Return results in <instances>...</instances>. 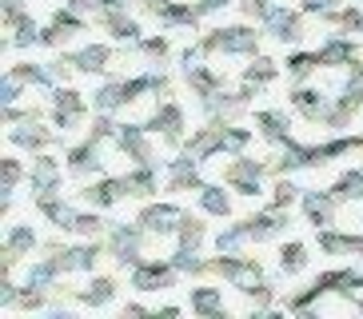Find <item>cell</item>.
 Wrapping results in <instances>:
<instances>
[{"label": "cell", "instance_id": "obj_1", "mask_svg": "<svg viewBox=\"0 0 363 319\" xmlns=\"http://www.w3.org/2000/svg\"><path fill=\"white\" fill-rule=\"evenodd\" d=\"M200 48H203V56H216V52H224V56H256L259 32H252L247 24H235V28H212L200 40Z\"/></svg>", "mask_w": 363, "mask_h": 319}, {"label": "cell", "instance_id": "obj_2", "mask_svg": "<svg viewBox=\"0 0 363 319\" xmlns=\"http://www.w3.org/2000/svg\"><path fill=\"white\" fill-rule=\"evenodd\" d=\"M144 223H112V228H108V255H112V259H116L120 267H136L140 259H144V252H140V247H144Z\"/></svg>", "mask_w": 363, "mask_h": 319}, {"label": "cell", "instance_id": "obj_3", "mask_svg": "<svg viewBox=\"0 0 363 319\" xmlns=\"http://www.w3.org/2000/svg\"><path fill=\"white\" fill-rule=\"evenodd\" d=\"M267 176V164L264 160H252V156H240L224 168V184L235 191V196H259V180Z\"/></svg>", "mask_w": 363, "mask_h": 319}, {"label": "cell", "instance_id": "obj_4", "mask_svg": "<svg viewBox=\"0 0 363 319\" xmlns=\"http://www.w3.org/2000/svg\"><path fill=\"white\" fill-rule=\"evenodd\" d=\"M132 287L136 291H168V287H176V279H180V272H176V264H164V259H140L136 267H132Z\"/></svg>", "mask_w": 363, "mask_h": 319}, {"label": "cell", "instance_id": "obj_5", "mask_svg": "<svg viewBox=\"0 0 363 319\" xmlns=\"http://www.w3.org/2000/svg\"><path fill=\"white\" fill-rule=\"evenodd\" d=\"M84 96L76 92V88H56L52 92V120L56 128H65V132H72V128L84 124Z\"/></svg>", "mask_w": 363, "mask_h": 319}, {"label": "cell", "instance_id": "obj_6", "mask_svg": "<svg viewBox=\"0 0 363 319\" xmlns=\"http://www.w3.org/2000/svg\"><path fill=\"white\" fill-rule=\"evenodd\" d=\"M144 128H148V132H164V144H168V148H180L184 144V108L176 104V100H164V104L156 108V116Z\"/></svg>", "mask_w": 363, "mask_h": 319}, {"label": "cell", "instance_id": "obj_7", "mask_svg": "<svg viewBox=\"0 0 363 319\" xmlns=\"http://www.w3.org/2000/svg\"><path fill=\"white\" fill-rule=\"evenodd\" d=\"M136 220L144 223V232L148 235H176L184 212L176 208V203H148V208H140Z\"/></svg>", "mask_w": 363, "mask_h": 319}, {"label": "cell", "instance_id": "obj_8", "mask_svg": "<svg viewBox=\"0 0 363 319\" xmlns=\"http://www.w3.org/2000/svg\"><path fill=\"white\" fill-rule=\"evenodd\" d=\"M264 24L272 28V36H276L279 44H299L303 32H308L303 28V16H299V12H288L284 4H272V12L264 16Z\"/></svg>", "mask_w": 363, "mask_h": 319}, {"label": "cell", "instance_id": "obj_9", "mask_svg": "<svg viewBox=\"0 0 363 319\" xmlns=\"http://www.w3.org/2000/svg\"><path fill=\"white\" fill-rule=\"evenodd\" d=\"M60 176H65V168H60V160L48 156V152H40V156L33 160V168H28V188H33V196H44V191H56L60 188Z\"/></svg>", "mask_w": 363, "mask_h": 319}, {"label": "cell", "instance_id": "obj_10", "mask_svg": "<svg viewBox=\"0 0 363 319\" xmlns=\"http://www.w3.org/2000/svg\"><path fill=\"white\" fill-rule=\"evenodd\" d=\"M224 128L228 124H208V128H196L192 140L184 144V152L196 160V164H203V160H212L216 152H224Z\"/></svg>", "mask_w": 363, "mask_h": 319}, {"label": "cell", "instance_id": "obj_11", "mask_svg": "<svg viewBox=\"0 0 363 319\" xmlns=\"http://www.w3.org/2000/svg\"><path fill=\"white\" fill-rule=\"evenodd\" d=\"M116 144L132 164H152V144H148V128L144 124H120Z\"/></svg>", "mask_w": 363, "mask_h": 319}, {"label": "cell", "instance_id": "obj_12", "mask_svg": "<svg viewBox=\"0 0 363 319\" xmlns=\"http://www.w3.org/2000/svg\"><path fill=\"white\" fill-rule=\"evenodd\" d=\"M335 208H340V200L331 191H303V216H308V223L315 232L335 223Z\"/></svg>", "mask_w": 363, "mask_h": 319}, {"label": "cell", "instance_id": "obj_13", "mask_svg": "<svg viewBox=\"0 0 363 319\" xmlns=\"http://www.w3.org/2000/svg\"><path fill=\"white\" fill-rule=\"evenodd\" d=\"M247 235L256 240V244H264V240H276L284 228H288V212L284 208H267V212H256V216H247Z\"/></svg>", "mask_w": 363, "mask_h": 319}, {"label": "cell", "instance_id": "obj_14", "mask_svg": "<svg viewBox=\"0 0 363 319\" xmlns=\"http://www.w3.org/2000/svg\"><path fill=\"white\" fill-rule=\"evenodd\" d=\"M276 76H279V64L276 60H267V56H256V60L247 64V72H244V100L252 104V96H259L267 84H276Z\"/></svg>", "mask_w": 363, "mask_h": 319}, {"label": "cell", "instance_id": "obj_15", "mask_svg": "<svg viewBox=\"0 0 363 319\" xmlns=\"http://www.w3.org/2000/svg\"><path fill=\"white\" fill-rule=\"evenodd\" d=\"M9 140L16 144V148L44 152V148H48V144L56 140V132H48V128H40V124H36V116H28V120H21V124H12Z\"/></svg>", "mask_w": 363, "mask_h": 319}, {"label": "cell", "instance_id": "obj_16", "mask_svg": "<svg viewBox=\"0 0 363 319\" xmlns=\"http://www.w3.org/2000/svg\"><path fill=\"white\" fill-rule=\"evenodd\" d=\"M36 212H40L48 223H56L60 232H76V216H80V212H72V208H68V203L60 200L56 191H44V196H36Z\"/></svg>", "mask_w": 363, "mask_h": 319}, {"label": "cell", "instance_id": "obj_17", "mask_svg": "<svg viewBox=\"0 0 363 319\" xmlns=\"http://www.w3.org/2000/svg\"><path fill=\"white\" fill-rule=\"evenodd\" d=\"M323 60V68H340V64H355V56H359V48H355L352 36H340V32H331L328 40L315 48Z\"/></svg>", "mask_w": 363, "mask_h": 319}, {"label": "cell", "instance_id": "obj_18", "mask_svg": "<svg viewBox=\"0 0 363 319\" xmlns=\"http://www.w3.org/2000/svg\"><path fill=\"white\" fill-rule=\"evenodd\" d=\"M256 128H259V136H264L267 144H288L291 140V120H288V112H279V108L256 112Z\"/></svg>", "mask_w": 363, "mask_h": 319}, {"label": "cell", "instance_id": "obj_19", "mask_svg": "<svg viewBox=\"0 0 363 319\" xmlns=\"http://www.w3.org/2000/svg\"><path fill=\"white\" fill-rule=\"evenodd\" d=\"M128 191H124V176H100L96 184H88L84 188V200L96 203V208H116Z\"/></svg>", "mask_w": 363, "mask_h": 319}, {"label": "cell", "instance_id": "obj_20", "mask_svg": "<svg viewBox=\"0 0 363 319\" xmlns=\"http://www.w3.org/2000/svg\"><path fill=\"white\" fill-rule=\"evenodd\" d=\"M168 188H172V191H192V188L200 191V188H203L200 164H196L188 152H184L180 160H172V164H168Z\"/></svg>", "mask_w": 363, "mask_h": 319}, {"label": "cell", "instance_id": "obj_21", "mask_svg": "<svg viewBox=\"0 0 363 319\" xmlns=\"http://www.w3.org/2000/svg\"><path fill=\"white\" fill-rule=\"evenodd\" d=\"M100 240L96 244H80V247H60L56 252V259H60V267H65V276L68 272H96V259H100Z\"/></svg>", "mask_w": 363, "mask_h": 319}, {"label": "cell", "instance_id": "obj_22", "mask_svg": "<svg viewBox=\"0 0 363 319\" xmlns=\"http://www.w3.org/2000/svg\"><path fill=\"white\" fill-rule=\"evenodd\" d=\"M92 172H100V144L88 136L84 144H76V148L68 152V176L84 180V176H92Z\"/></svg>", "mask_w": 363, "mask_h": 319}, {"label": "cell", "instance_id": "obj_23", "mask_svg": "<svg viewBox=\"0 0 363 319\" xmlns=\"http://www.w3.org/2000/svg\"><path fill=\"white\" fill-rule=\"evenodd\" d=\"M65 56L76 64V72H84V76H96L112 64V48H108V44H88L80 52H65Z\"/></svg>", "mask_w": 363, "mask_h": 319}, {"label": "cell", "instance_id": "obj_24", "mask_svg": "<svg viewBox=\"0 0 363 319\" xmlns=\"http://www.w3.org/2000/svg\"><path fill=\"white\" fill-rule=\"evenodd\" d=\"M36 244H40V240H36V232L28 228V223H12L9 235H4V259L16 264V259H24V255H33Z\"/></svg>", "mask_w": 363, "mask_h": 319}, {"label": "cell", "instance_id": "obj_25", "mask_svg": "<svg viewBox=\"0 0 363 319\" xmlns=\"http://www.w3.org/2000/svg\"><path fill=\"white\" fill-rule=\"evenodd\" d=\"M116 287H120V284H116L112 276H92L84 291H76V299H80L84 308H108V303L116 299Z\"/></svg>", "mask_w": 363, "mask_h": 319}, {"label": "cell", "instance_id": "obj_26", "mask_svg": "<svg viewBox=\"0 0 363 319\" xmlns=\"http://www.w3.org/2000/svg\"><path fill=\"white\" fill-rule=\"evenodd\" d=\"M184 76H188L192 96H200V100H208V96H216L220 88H224V80H220L208 64H184Z\"/></svg>", "mask_w": 363, "mask_h": 319}, {"label": "cell", "instance_id": "obj_27", "mask_svg": "<svg viewBox=\"0 0 363 319\" xmlns=\"http://www.w3.org/2000/svg\"><path fill=\"white\" fill-rule=\"evenodd\" d=\"M291 108H296L308 124H315V120H323V112H328V100H323V92H315V88H308V84H299L296 92H291Z\"/></svg>", "mask_w": 363, "mask_h": 319}, {"label": "cell", "instance_id": "obj_28", "mask_svg": "<svg viewBox=\"0 0 363 319\" xmlns=\"http://www.w3.org/2000/svg\"><path fill=\"white\" fill-rule=\"evenodd\" d=\"M156 188H160V180H156V168H152V164H136V168L124 176V191H128V196H140V200H144V196H152Z\"/></svg>", "mask_w": 363, "mask_h": 319}, {"label": "cell", "instance_id": "obj_29", "mask_svg": "<svg viewBox=\"0 0 363 319\" xmlns=\"http://www.w3.org/2000/svg\"><path fill=\"white\" fill-rule=\"evenodd\" d=\"M96 16H100V24L112 32V40H140V24L132 21L128 12H104L100 9Z\"/></svg>", "mask_w": 363, "mask_h": 319}, {"label": "cell", "instance_id": "obj_30", "mask_svg": "<svg viewBox=\"0 0 363 319\" xmlns=\"http://www.w3.org/2000/svg\"><path fill=\"white\" fill-rule=\"evenodd\" d=\"M196 196H200V208L208 216H220V220H224V216H232V196H228L220 184H203Z\"/></svg>", "mask_w": 363, "mask_h": 319}, {"label": "cell", "instance_id": "obj_31", "mask_svg": "<svg viewBox=\"0 0 363 319\" xmlns=\"http://www.w3.org/2000/svg\"><path fill=\"white\" fill-rule=\"evenodd\" d=\"M192 311L196 315H224V296L220 287H192Z\"/></svg>", "mask_w": 363, "mask_h": 319}, {"label": "cell", "instance_id": "obj_32", "mask_svg": "<svg viewBox=\"0 0 363 319\" xmlns=\"http://www.w3.org/2000/svg\"><path fill=\"white\" fill-rule=\"evenodd\" d=\"M303 267H308V244L288 240V244L279 247V272H284V276H299Z\"/></svg>", "mask_w": 363, "mask_h": 319}, {"label": "cell", "instance_id": "obj_33", "mask_svg": "<svg viewBox=\"0 0 363 319\" xmlns=\"http://www.w3.org/2000/svg\"><path fill=\"white\" fill-rule=\"evenodd\" d=\"M172 264H176V272L180 276H212V259H200V252H188V247H176V255H172Z\"/></svg>", "mask_w": 363, "mask_h": 319}, {"label": "cell", "instance_id": "obj_34", "mask_svg": "<svg viewBox=\"0 0 363 319\" xmlns=\"http://www.w3.org/2000/svg\"><path fill=\"white\" fill-rule=\"evenodd\" d=\"M176 240H180V247H188V252H200L203 240H208V228H203V223L196 220V216L184 212L180 228H176Z\"/></svg>", "mask_w": 363, "mask_h": 319}, {"label": "cell", "instance_id": "obj_35", "mask_svg": "<svg viewBox=\"0 0 363 319\" xmlns=\"http://www.w3.org/2000/svg\"><path fill=\"white\" fill-rule=\"evenodd\" d=\"M196 16H200V9H196V4H176V0H172V4L160 12V16H156V21H160L164 28H192Z\"/></svg>", "mask_w": 363, "mask_h": 319}, {"label": "cell", "instance_id": "obj_36", "mask_svg": "<svg viewBox=\"0 0 363 319\" xmlns=\"http://www.w3.org/2000/svg\"><path fill=\"white\" fill-rule=\"evenodd\" d=\"M331 196L340 203H347V200H363V172L355 168V172H343L340 180L331 184Z\"/></svg>", "mask_w": 363, "mask_h": 319}, {"label": "cell", "instance_id": "obj_37", "mask_svg": "<svg viewBox=\"0 0 363 319\" xmlns=\"http://www.w3.org/2000/svg\"><path fill=\"white\" fill-rule=\"evenodd\" d=\"M355 108H359V104H352V100L343 96V100H335V104H328V112H323V120H320V124H328L331 132H343V128L352 124Z\"/></svg>", "mask_w": 363, "mask_h": 319}, {"label": "cell", "instance_id": "obj_38", "mask_svg": "<svg viewBox=\"0 0 363 319\" xmlns=\"http://www.w3.org/2000/svg\"><path fill=\"white\" fill-rule=\"evenodd\" d=\"M128 104L124 96V80H108L104 88H96V112H116V108Z\"/></svg>", "mask_w": 363, "mask_h": 319}, {"label": "cell", "instance_id": "obj_39", "mask_svg": "<svg viewBox=\"0 0 363 319\" xmlns=\"http://www.w3.org/2000/svg\"><path fill=\"white\" fill-rule=\"evenodd\" d=\"M247 223L240 220V223H232V228H224V232L216 235V252H244L247 247Z\"/></svg>", "mask_w": 363, "mask_h": 319}, {"label": "cell", "instance_id": "obj_40", "mask_svg": "<svg viewBox=\"0 0 363 319\" xmlns=\"http://www.w3.org/2000/svg\"><path fill=\"white\" fill-rule=\"evenodd\" d=\"M315 68H323L320 52H296V56H288V76L296 80V84H303Z\"/></svg>", "mask_w": 363, "mask_h": 319}, {"label": "cell", "instance_id": "obj_41", "mask_svg": "<svg viewBox=\"0 0 363 319\" xmlns=\"http://www.w3.org/2000/svg\"><path fill=\"white\" fill-rule=\"evenodd\" d=\"M12 76H21L24 84H36V88H52V68H48V64H16V68H12Z\"/></svg>", "mask_w": 363, "mask_h": 319}, {"label": "cell", "instance_id": "obj_42", "mask_svg": "<svg viewBox=\"0 0 363 319\" xmlns=\"http://www.w3.org/2000/svg\"><path fill=\"white\" fill-rule=\"evenodd\" d=\"M320 252L323 255H352V235L335 232V228H320Z\"/></svg>", "mask_w": 363, "mask_h": 319}, {"label": "cell", "instance_id": "obj_43", "mask_svg": "<svg viewBox=\"0 0 363 319\" xmlns=\"http://www.w3.org/2000/svg\"><path fill=\"white\" fill-rule=\"evenodd\" d=\"M12 28H16V36L9 40V48H33V44H40V28H36V21L28 16V12H24Z\"/></svg>", "mask_w": 363, "mask_h": 319}, {"label": "cell", "instance_id": "obj_44", "mask_svg": "<svg viewBox=\"0 0 363 319\" xmlns=\"http://www.w3.org/2000/svg\"><path fill=\"white\" fill-rule=\"evenodd\" d=\"M21 180H24L21 160H16V156H4V160H0V191H4V196H12Z\"/></svg>", "mask_w": 363, "mask_h": 319}, {"label": "cell", "instance_id": "obj_45", "mask_svg": "<svg viewBox=\"0 0 363 319\" xmlns=\"http://www.w3.org/2000/svg\"><path fill=\"white\" fill-rule=\"evenodd\" d=\"M120 132V124L112 120V112H100L96 120H92V128H88V136L96 140V144H104V140H112Z\"/></svg>", "mask_w": 363, "mask_h": 319}, {"label": "cell", "instance_id": "obj_46", "mask_svg": "<svg viewBox=\"0 0 363 319\" xmlns=\"http://www.w3.org/2000/svg\"><path fill=\"white\" fill-rule=\"evenodd\" d=\"M343 96H347L352 104L363 108V64L359 60L352 64V76H347V84H343Z\"/></svg>", "mask_w": 363, "mask_h": 319}, {"label": "cell", "instance_id": "obj_47", "mask_svg": "<svg viewBox=\"0 0 363 319\" xmlns=\"http://www.w3.org/2000/svg\"><path fill=\"white\" fill-rule=\"evenodd\" d=\"M240 291H244L256 308H267V303H272V284H267V279H252V284H244Z\"/></svg>", "mask_w": 363, "mask_h": 319}, {"label": "cell", "instance_id": "obj_48", "mask_svg": "<svg viewBox=\"0 0 363 319\" xmlns=\"http://www.w3.org/2000/svg\"><path fill=\"white\" fill-rule=\"evenodd\" d=\"M247 140H252V132L247 128H224V152H232V156H240V152L247 148Z\"/></svg>", "mask_w": 363, "mask_h": 319}, {"label": "cell", "instance_id": "obj_49", "mask_svg": "<svg viewBox=\"0 0 363 319\" xmlns=\"http://www.w3.org/2000/svg\"><path fill=\"white\" fill-rule=\"evenodd\" d=\"M76 232L88 235V240H100V232H104V220H100L96 212H80V216H76Z\"/></svg>", "mask_w": 363, "mask_h": 319}, {"label": "cell", "instance_id": "obj_50", "mask_svg": "<svg viewBox=\"0 0 363 319\" xmlns=\"http://www.w3.org/2000/svg\"><path fill=\"white\" fill-rule=\"evenodd\" d=\"M296 196H299V188L291 180H279L276 188H272V208H291L296 203Z\"/></svg>", "mask_w": 363, "mask_h": 319}, {"label": "cell", "instance_id": "obj_51", "mask_svg": "<svg viewBox=\"0 0 363 319\" xmlns=\"http://www.w3.org/2000/svg\"><path fill=\"white\" fill-rule=\"evenodd\" d=\"M136 48H140L144 56H148V60H156V64H160L164 56H168V40H164V36H148V40H140Z\"/></svg>", "mask_w": 363, "mask_h": 319}, {"label": "cell", "instance_id": "obj_52", "mask_svg": "<svg viewBox=\"0 0 363 319\" xmlns=\"http://www.w3.org/2000/svg\"><path fill=\"white\" fill-rule=\"evenodd\" d=\"M21 88H24V80L21 76H4V84H0V104H16L21 100Z\"/></svg>", "mask_w": 363, "mask_h": 319}, {"label": "cell", "instance_id": "obj_53", "mask_svg": "<svg viewBox=\"0 0 363 319\" xmlns=\"http://www.w3.org/2000/svg\"><path fill=\"white\" fill-rule=\"evenodd\" d=\"M340 28L363 32V12H359V9H343V12H340Z\"/></svg>", "mask_w": 363, "mask_h": 319}, {"label": "cell", "instance_id": "obj_54", "mask_svg": "<svg viewBox=\"0 0 363 319\" xmlns=\"http://www.w3.org/2000/svg\"><path fill=\"white\" fill-rule=\"evenodd\" d=\"M21 16H24V0H4V24L12 28Z\"/></svg>", "mask_w": 363, "mask_h": 319}, {"label": "cell", "instance_id": "obj_55", "mask_svg": "<svg viewBox=\"0 0 363 319\" xmlns=\"http://www.w3.org/2000/svg\"><path fill=\"white\" fill-rule=\"evenodd\" d=\"M72 12H80V16H88V12H100V0H65Z\"/></svg>", "mask_w": 363, "mask_h": 319}, {"label": "cell", "instance_id": "obj_56", "mask_svg": "<svg viewBox=\"0 0 363 319\" xmlns=\"http://www.w3.org/2000/svg\"><path fill=\"white\" fill-rule=\"evenodd\" d=\"M232 0H196V9H200V16L203 12H220V9H228Z\"/></svg>", "mask_w": 363, "mask_h": 319}, {"label": "cell", "instance_id": "obj_57", "mask_svg": "<svg viewBox=\"0 0 363 319\" xmlns=\"http://www.w3.org/2000/svg\"><path fill=\"white\" fill-rule=\"evenodd\" d=\"M328 9H331V0H303V12H320L323 16Z\"/></svg>", "mask_w": 363, "mask_h": 319}, {"label": "cell", "instance_id": "obj_58", "mask_svg": "<svg viewBox=\"0 0 363 319\" xmlns=\"http://www.w3.org/2000/svg\"><path fill=\"white\" fill-rule=\"evenodd\" d=\"M140 4H144V9H148V12H152V16H160V12H164V9H168L172 0H140Z\"/></svg>", "mask_w": 363, "mask_h": 319}, {"label": "cell", "instance_id": "obj_59", "mask_svg": "<svg viewBox=\"0 0 363 319\" xmlns=\"http://www.w3.org/2000/svg\"><path fill=\"white\" fill-rule=\"evenodd\" d=\"M104 12H128V0H100Z\"/></svg>", "mask_w": 363, "mask_h": 319}, {"label": "cell", "instance_id": "obj_60", "mask_svg": "<svg viewBox=\"0 0 363 319\" xmlns=\"http://www.w3.org/2000/svg\"><path fill=\"white\" fill-rule=\"evenodd\" d=\"M168 76H152V92H156V96H168Z\"/></svg>", "mask_w": 363, "mask_h": 319}, {"label": "cell", "instance_id": "obj_61", "mask_svg": "<svg viewBox=\"0 0 363 319\" xmlns=\"http://www.w3.org/2000/svg\"><path fill=\"white\" fill-rule=\"evenodd\" d=\"M124 315H148V308H144V303H128V308H124Z\"/></svg>", "mask_w": 363, "mask_h": 319}, {"label": "cell", "instance_id": "obj_62", "mask_svg": "<svg viewBox=\"0 0 363 319\" xmlns=\"http://www.w3.org/2000/svg\"><path fill=\"white\" fill-rule=\"evenodd\" d=\"M160 315L164 319H176V315H180V308H176V303H168V308H160Z\"/></svg>", "mask_w": 363, "mask_h": 319}]
</instances>
